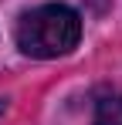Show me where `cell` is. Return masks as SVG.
<instances>
[{
	"label": "cell",
	"mask_w": 122,
	"mask_h": 125,
	"mask_svg": "<svg viewBox=\"0 0 122 125\" xmlns=\"http://www.w3.org/2000/svg\"><path fill=\"white\" fill-rule=\"evenodd\" d=\"M3 112H7V98H0V115H3Z\"/></svg>",
	"instance_id": "3"
},
{
	"label": "cell",
	"mask_w": 122,
	"mask_h": 125,
	"mask_svg": "<svg viewBox=\"0 0 122 125\" xmlns=\"http://www.w3.org/2000/svg\"><path fill=\"white\" fill-rule=\"evenodd\" d=\"M81 41V17L68 3H41L17 21V47L27 58H61Z\"/></svg>",
	"instance_id": "1"
},
{
	"label": "cell",
	"mask_w": 122,
	"mask_h": 125,
	"mask_svg": "<svg viewBox=\"0 0 122 125\" xmlns=\"http://www.w3.org/2000/svg\"><path fill=\"white\" fill-rule=\"evenodd\" d=\"M92 125H122V91H102Z\"/></svg>",
	"instance_id": "2"
}]
</instances>
